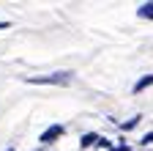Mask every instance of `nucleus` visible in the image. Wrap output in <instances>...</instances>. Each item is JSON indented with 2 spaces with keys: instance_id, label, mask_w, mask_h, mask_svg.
Here are the masks:
<instances>
[{
  "instance_id": "nucleus-1",
  "label": "nucleus",
  "mask_w": 153,
  "mask_h": 151,
  "mask_svg": "<svg viewBox=\"0 0 153 151\" xmlns=\"http://www.w3.org/2000/svg\"><path fill=\"white\" fill-rule=\"evenodd\" d=\"M30 85H68L74 80V71H55V74H44V77H25Z\"/></svg>"
},
{
  "instance_id": "nucleus-2",
  "label": "nucleus",
  "mask_w": 153,
  "mask_h": 151,
  "mask_svg": "<svg viewBox=\"0 0 153 151\" xmlns=\"http://www.w3.org/2000/svg\"><path fill=\"white\" fill-rule=\"evenodd\" d=\"M60 135H63V126H60V124H55V126L44 129V132H41V137H38V140H41V143H55V140L60 137Z\"/></svg>"
},
{
  "instance_id": "nucleus-3",
  "label": "nucleus",
  "mask_w": 153,
  "mask_h": 151,
  "mask_svg": "<svg viewBox=\"0 0 153 151\" xmlns=\"http://www.w3.org/2000/svg\"><path fill=\"white\" fill-rule=\"evenodd\" d=\"M137 17H142V20H153V3H142L137 8Z\"/></svg>"
},
{
  "instance_id": "nucleus-4",
  "label": "nucleus",
  "mask_w": 153,
  "mask_h": 151,
  "mask_svg": "<svg viewBox=\"0 0 153 151\" xmlns=\"http://www.w3.org/2000/svg\"><path fill=\"white\" fill-rule=\"evenodd\" d=\"M99 140H101L99 135H93V132H88V135H82V140H79V146H82V148H90L93 143H99Z\"/></svg>"
},
{
  "instance_id": "nucleus-5",
  "label": "nucleus",
  "mask_w": 153,
  "mask_h": 151,
  "mask_svg": "<svg viewBox=\"0 0 153 151\" xmlns=\"http://www.w3.org/2000/svg\"><path fill=\"white\" fill-rule=\"evenodd\" d=\"M148 85H153V74H145V77L137 83V85H134V93H140V91H145Z\"/></svg>"
},
{
  "instance_id": "nucleus-6",
  "label": "nucleus",
  "mask_w": 153,
  "mask_h": 151,
  "mask_svg": "<svg viewBox=\"0 0 153 151\" xmlns=\"http://www.w3.org/2000/svg\"><path fill=\"white\" fill-rule=\"evenodd\" d=\"M140 121H142V116H134V118H128V121H126V124H120V126H123V129H134Z\"/></svg>"
},
{
  "instance_id": "nucleus-7",
  "label": "nucleus",
  "mask_w": 153,
  "mask_h": 151,
  "mask_svg": "<svg viewBox=\"0 0 153 151\" xmlns=\"http://www.w3.org/2000/svg\"><path fill=\"white\" fill-rule=\"evenodd\" d=\"M142 143H145V146H148V143H153V132H148V135L142 137Z\"/></svg>"
},
{
  "instance_id": "nucleus-8",
  "label": "nucleus",
  "mask_w": 153,
  "mask_h": 151,
  "mask_svg": "<svg viewBox=\"0 0 153 151\" xmlns=\"http://www.w3.org/2000/svg\"><path fill=\"white\" fill-rule=\"evenodd\" d=\"M6 151H14V148H6Z\"/></svg>"
}]
</instances>
